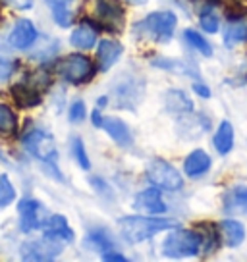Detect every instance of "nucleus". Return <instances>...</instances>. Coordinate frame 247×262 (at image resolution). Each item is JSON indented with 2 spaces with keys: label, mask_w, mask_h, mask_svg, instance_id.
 <instances>
[{
  "label": "nucleus",
  "mask_w": 247,
  "mask_h": 262,
  "mask_svg": "<svg viewBox=\"0 0 247 262\" xmlns=\"http://www.w3.org/2000/svg\"><path fill=\"white\" fill-rule=\"evenodd\" d=\"M178 222L151 216H123L120 218V231L128 243H143L160 231L176 228Z\"/></svg>",
  "instance_id": "obj_1"
},
{
  "label": "nucleus",
  "mask_w": 247,
  "mask_h": 262,
  "mask_svg": "<svg viewBox=\"0 0 247 262\" xmlns=\"http://www.w3.org/2000/svg\"><path fill=\"white\" fill-rule=\"evenodd\" d=\"M176 24H178V19L172 12H155L135 25L133 31H139V37H143V39L168 42L172 39Z\"/></svg>",
  "instance_id": "obj_2"
},
{
  "label": "nucleus",
  "mask_w": 247,
  "mask_h": 262,
  "mask_svg": "<svg viewBox=\"0 0 247 262\" xmlns=\"http://www.w3.org/2000/svg\"><path fill=\"white\" fill-rule=\"evenodd\" d=\"M203 245V233L193 229H178L170 233L162 243V254L168 258H181V256H195Z\"/></svg>",
  "instance_id": "obj_3"
},
{
  "label": "nucleus",
  "mask_w": 247,
  "mask_h": 262,
  "mask_svg": "<svg viewBox=\"0 0 247 262\" xmlns=\"http://www.w3.org/2000/svg\"><path fill=\"white\" fill-rule=\"evenodd\" d=\"M56 72L64 81L72 83V85H81V83L93 79L95 66L83 54H68L56 64Z\"/></svg>",
  "instance_id": "obj_4"
},
{
  "label": "nucleus",
  "mask_w": 247,
  "mask_h": 262,
  "mask_svg": "<svg viewBox=\"0 0 247 262\" xmlns=\"http://www.w3.org/2000/svg\"><path fill=\"white\" fill-rule=\"evenodd\" d=\"M147 180L164 191H180L183 187V178L180 176V172L174 168L172 164H168L166 160L155 158L151 160L147 166Z\"/></svg>",
  "instance_id": "obj_5"
},
{
  "label": "nucleus",
  "mask_w": 247,
  "mask_h": 262,
  "mask_svg": "<svg viewBox=\"0 0 247 262\" xmlns=\"http://www.w3.org/2000/svg\"><path fill=\"white\" fill-rule=\"evenodd\" d=\"M24 147L27 148V152H31L41 162L56 164L58 160L56 143H54V137L50 135L49 131H43V129L29 131L24 137Z\"/></svg>",
  "instance_id": "obj_6"
},
{
  "label": "nucleus",
  "mask_w": 247,
  "mask_h": 262,
  "mask_svg": "<svg viewBox=\"0 0 247 262\" xmlns=\"http://www.w3.org/2000/svg\"><path fill=\"white\" fill-rule=\"evenodd\" d=\"M17 212H19V226L24 231H33V229H43L45 224L49 220L47 210L43 205L35 199H24L17 205Z\"/></svg>",
  "instance_id": "obj_7"
},
{
  "label": "nucleus",
  "mask_w": 247,
  "mask_h": 262,
  "mask_svg": "<svg viewBox=\"0 0 247 262\" xmlns=\"http://www.w3.org/2000/svg\"><path fill=\"white\" fill-rule=\"evenodd\" d=\"M60 249H62L60 243L43 237L41 241L25 243L22 247V258H25V260H52L54 256H58Z\"/></svg>",
  "instance_id": "obj_8"
},
{
  "label": "nucleus",
  "mask_w": 247,
  "mask_h": 262,
  "mask_svg": "<svg viewBox=\"0 0 247 262\" xmlns=\"http://www.w3.org/2000/svg\"><path fill=\"white\" fill-rule=\"evenodd\" d=\"M45 237L56 241L60 245H66V243H72L74 241V231L68 226V220L60 214H54V216H49V220L45 224Z\"/></svg>",
  "instance_id": "obj_9"
},
{
  "label": "nucleus",
  "mask_w": 247,
  "mask_h": 262,
  "mask_svg": "<svg viewBox=\"0 0 247 262\" xmlns=\"http://www.w3.org/2000/svg\"><path fill=\"white\" fill-rule=\"evenodd\" d=\"M37 29L35 25L29 21V19H17V24L14 25V29L10 33L8 42L14 47V49H29L35 41H37Z\"/></svg>",
  "instance_id": "obj_10"
},
{
  "label": "nucleus",
  "mask_w": 247,
  "mask_h": 262,
  "mask_svg": "<svg viewBox=\"0 0 247 262\" xmlns=\"http://www.w3.org/2000/svg\"><path fill=\"white\" fill-rule=\"evenodd\" d=\"M133 205H135L137 210H143V212L153 214V216H155V214L166 212V205H164V201H162L160 191H158L157 187H151V189L141 191L139 195L135 196Z\"/></svg>",
  "instance_id": "obj_11"
},
{
  "label": "nucleus",
  "mask_w": 247,
  "mask_h": 262,
  "mask_svg": "<svg viewBox=\"0 0 247 262\" xmlns=\"http://www.w3.org/2000/svg\"><path fill=\"white\" fill-rule=\"evenodd\" d=\"M97 17L112 31H120L123 24V12L116 2L97 0Z\"/></svg>",
  "instance_id": "obj_12"
},
{
  "label": "nucleus",
  "mask_w": 247,
  "mask_h": 262,
  "mask_svg": "<svg viewBox=\"0 0 247 262\" xmlns=\"http://www.w3.org/2000/svg\"><path fill=\"white\" fill-rule=\"evenodd\" d=\"M209 168H211V156L207 155L205 150H201V148L190 152L183 160V172L190 178L203 176V173L209 172Z\"/></svg>",
  "instance_id": "obj_13"
},
{
  "label": "nucleus",
  "mask_w": 247,
  "mask_h": 262,
  "mask_svg": "<svg viewBox=\"0 0 247 262\" xmlns=\"http://www.w3.org/2000/svg\"><path fill=\"white\" fill-rule=\"evenodd\" d=\"M102 129L107 131L110 139L118 143L120 147H130L133 143L132 131L128 129V125L118 118H105L102 120Z\"/></svg>",
  "instance_id": "obj_14"
},
{
  "label": "nucleus",
  "mask_w": 247,
  "mask_h": 262,
  "mask_svg": "<svg viewBox=\"0 0 247 262\" xmlns=\"http://www.w3.org/2000/svg\"><path fill=\"white\" fill-rule=\"evenodd\" d=\"M123 52V47L118 41H112V39H107L99 45V50H97V62H99L100 70H108L120 60Z\"/></svg>",
  "instance_id": "obj_15"
},
{
  "label": "nucleus",
  "mask_w": 247,
  "mask_h": 262,
  "mask_svg": "<svg viewBox=\"0 0 247 262\" xmlns=\"http://www.w3.org/2000/svg\"><path fill=\"white\" fill-rule=\"evenodd\" d=\"M70 42H72V47H75V49H81V50L93 49V45L97 42V29L89 21H83L81 25H77L74 31H72Z\"/></svg>",
  "instance_id": "obj_16"
},
{
  "label": "nucleus",
  "mask_w": 247,
  "mask_h": 262,
  "mask_svg": "<svg viewBox=\"0 0 247 262\" xmlns=\"http://www.w3.org/2000/svg\"><path fill=\"white\" fill-rule=\"evenodd\" d=\"M224 210L234 214H247V187H232L224 195Z\"/></svg>",
  "instance_id": "obj_17"
},
{
  "label": "nucleus",
  "mask_w": 247,
  "mask_h": 262,
  "mask_svg": "<svg viewBox=\"0 0 247 262\" xmlns=\"http://www.w3.org/2000/svg\"><path fill=\"white\" fill-rule=\"evenodd\" d=\"M49 4L52 17L60 27H70L74 21V10H72V2L74 0H45Z\"/></svg>",
  "instance_id": "obj_18"
},
{
  "label": "nucleus",
  "mask_w": 247,
  "mask_h": 262,
  "mask_svg": "<svg viewBox=\"0 0 247 262\" xmlns=\"http://www.w3.org/2000/svg\"><path fill=\"white\" fill-rule=\"evenodd\" d=\"M12 95H14L17 104L24 108L35 106V104L41 102V93L35 89V87H31L27 81H22V83H17V85H14V87H12Z\"/></svg>",
  "instance_id": "obj_19"
},
{
  "label": "nucleus",
  "mask_w": 247,
  "mask_h": 262,
  "mask_svg": "<svg viewBox=\"0 0 247 262\" xmlns=\"http://www.w3.org/2000/svg\"><path fill=\"white\" fill-rule=\"evenodd\" d=\"M220 233L224 237V243L228 247H238L245 239V228L241 222L236 220H224L220 224Z\"/></svg>",
  "instance_id": "obj_20"
},
{
  "label": "nucleus",
  "mask_w": 247,
  "mask_h": 262,
  "mask_svg": "<svg viewBox=\"0 0 247 262\" xmlns=\"http://www.w3.org/2000/svg\"><path fill=\"white\" fill-rule=\"evenodd\" d=\"M164 102L166 108L174 114H188V112L193 110V102L183 91H168Z\"/></svg>",
  "instance_id": "obj_21"
},
{
  "label": "nucleus",
  "mask_w": 247,
  "mask_h": 262,
  "mask_svg": "<svg viewBox=\"0 0 247 262\" xmlns=\"http://www.w3.org/2000/svg\"><path fill=\"white\" fill-rule=\"evenodd\" d=\"M214 148L220 152V155H228L234 147V127L230 122H222L218 125V129L214 133Z\"/></svg>",
  "instance_id": "obj_22"
},
{
  "label": "nucleus",
  "mask_w": 247,
  "mask_h": 262,
  "mask_svg": "<svg viewBox=\"0 0 247 262\" xmlns=\"http://www.w3.org/2000/svg\"><path fill=\"white\" fill-rule=\"evenodd\" d=\"M247 41V24L243 21H232L226 29H224V45L228 49H234L241 42Z\"/></svg>",
  "instance_id": "obj_23"
},
{
  "label": "nucleus",
  "mask_w": 247,
  "mask_h": 262,
  "mask_svg": "<svg viewBox=\"0 0 247 262\" xmlns=\"http://www.w3.org/2000/svg\"><path fill=\"white\" fill-rule=\"evenodd\" d=\"M16 129H17L16 114L6 104H0V133L12 135V133H16Z\"/></svg>",
  "instance_id": "obj_24"
},
{
  "label": "nucleus",
  "mask_w": 247,
  "mask_h": 262,
  "mask_svg": "<svg viewBox=\"0 0 247 262\" xmlns=\"http://www.w3.org/2000/svg\"><path fill=\"white\" fill-rule=\"evenodd\" d=\"M183 39L188 41L190 47H193L195 50H199L203 56H211V54H213L211 45H209V42H207L197 31H193V29H186V31H183Z\"/></svg>",
  "instance_id": "obj_25"
},
{
  "label": "nucleus",
  "mask_w": 247,
  "mask_h": 262,
  "mask_svg": "<svg viewBox=\"0 0 247 262\" xmlns=\"http://www.w3.org/2000/svg\"><path fill=\"white\" fill-rule=\"evenodd\" d=\"M87 245L95 247V249L100 251V253H107L108 249H110V245H112V239H110V235H107L105 231L97 229V231L89 233V237H87Z\"/></svg>",
  "instance_id": "obj_26"
},
{
  "label": "nucleus",
  "mask_w": 247,
  "mask_h": 262,
  "mask_svg": "<svg viewBox=\"0 0 247 262\" xmlns=\"http://www.w3.org/2000/svg\"><path fill=\"white\" fill-rule=\"evenodd\" d=\"M16 199V189L8 180V176H0V208L10 205Z\"/></svg>",
  "instance_id": "obj_27"
},
{
  "label": "nucleus",
  "mask_w": 247,
  "mask_h": 262,
  "mask_svg": "<svg viewBox=\"0 0 247 262\" xmlns=\"http://www.w3.org/2000/svg\"><path fill=\"white\" fill-rule=\"evenodd\" d=\"M72 152H74V158L77 160V164L81 166L83 170H89L91 162H89V156H87V152H85V147H83L81 139H77V137H74V139H72Z\"/></svg>",
  "instance_id": "obj_28"
},
{
  "label": "nucleus",
  "mask_w": 247,
  "mask_h": 262,
  "mask_svg": "<svg viewBox=\"0 0 247 262\" xmlns=\"http://www.w3.org/2000/svg\"><path fill=\"white\" fill-rule=\"evenodd\" d=\"M199 24H201V27H203L207 33H216L218 27H220L218 17H216V14H213V12H203L201 17H199Z\"/></svg>",
  "instance_id": "obj_29"
},
{
  "label": "nucleus",
  "mask_w": 247,
  "mask_h": 262,
  "mask_svg": "<svg viewBox=\"0 0 247 262\" xmlns=\"http://www.w3.org/2000/svg\"><path fill=\"white\" fill-rule=\"evenodd\" d=\"M85 104H83L81 100H75L74 104L70 106V112H68V118H70V122L72 123H79L85 120Z\"/></svg>",
  "instance_id": "obj_30"
},
{
  "label": "nucleus",
  "mask_w": 247,
  "mask_h": 262,
  "mask_svg": "<svg viewBox=\"0 0 247 262\" xmlns=\"http://www.w3.org/2000/svg\"><path fill=\"white\" fill-rule=\"evenodd\" d=\"M6 4H10L12 8L16 10H29L33 8V0H4Z\"/></svg>",
  "instance_id": "obj_31"
},
{
  "label": "nucleus",
  "mask_w": 247,
  "mask_h": 262,
  "mask_svg": "<svg viewBox=\"0 0 247 262\" xmlns=\"http://www.w3.org/2000/svg\"><path fill=\"white\" fill-rule=\"evenodd\" d=\"M91 185H97V187H99V193H102V195H110V187H108L105 181L97 180V178H91Z\"/></svg>",
  "instance_id": "obj_32"
},
{
  "label": "nucleus",
  "mask_w": 247,
  "mask_h": 262,
  "mask_svg": "<svg viewBox=\"0 0 247 262\" xmlns=\"http://www.w3.org/2000/svg\"><path fill=\"white\" fill-rule=\"evenodd\" d=\"M193 91H195L197 95H201L203 98L211 97V91H209V87H207V85H203V83H195V85H193Z\"/></svg>",
  "instance_id": "obj_33"
},
{
  "label": "nucleus",
  "mask_w": 247,
  "mask_h": 262,
  "mask_svg": "<svg viewBox=\"0 0 247 262\" xmlns=\"http://www.w3.org/2000/svg\"><path fill=\"white\" fill-rule=\"evenodd\" d=\"M102 260H118V262H123V260H126V256H123V254L114 253V251H107V253H102Z\"/></svg>",
  "instance_id": "obj_34"
},
{
  "label": "nucleus",
  "mask_w": 247,
  "mask_h": 262,
  "mask_svg": "<svg viewBox=\"0 0 247 262\" xmlns=\"http://www.w3.org/2000/svg\"><path fill=\"white\" fill-rule=\"evenodd\" d=\"M91 120H93V123H95L97 127H102V118H100V114L97 112V110L93 112V116H91Z\"/></svg>",
  "instance_id": "obj_35"
},
{
  "label": "nucleus",
  "mask_w": 247,
  "mask_h": 262,
  "mask_svg": "<svg viewBox=\"0 0 247 262\" xmlns=\"http://www.w3.org/2000/svg\"><path fill=\"white\" fill-rule=\"evenodd\" d=\"M107 102H108V98H107V97H100V98H99V102H97V104H99V106L102 108V106H107Z\"/></svg>",
  "instance_id": "obj_36"
},
{
  "label": "nucleus",
  "mask_w": 247,
  "mask_h": 262,
  "mask_svg": "<svg viewBox=\"0 0 247 262\" xmlns=\"http://www.w3.org/2000/svg\"><path fill=\"white\" fill-rule=\"evenodd\" d=\"M132 2H135V4H145L147 0H132Z\"/></svg>",
  "instance_id": "obj_37"
}]
</instances>
